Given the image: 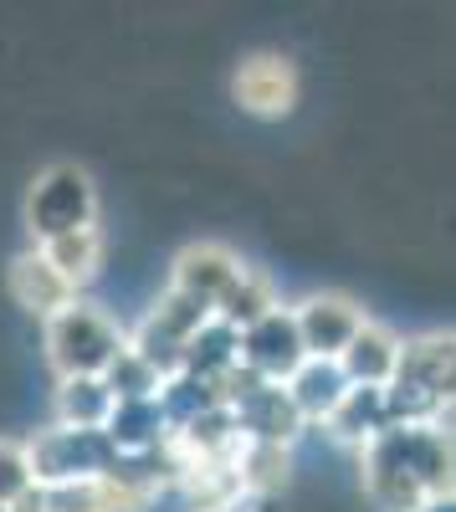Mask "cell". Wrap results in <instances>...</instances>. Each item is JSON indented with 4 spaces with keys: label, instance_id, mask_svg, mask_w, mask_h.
I'll return each mask as SVG.
<instances>
[{
    "label": "cell",
    "instance_id": "6da1fadb",
    "mask_svg": "<svg viewBox=\"0 0 456 512\" xmlns=\"http://www.w3.org/2000/svg\"><path fill=\"white\" fill-rule=\"evenodd\" d=\"M359 482L375 512H421L431 502H451V431L390 425L359 451Z\"/></svg>",
    "mask_w": 456,
    "mask_h": 512
},
{
    "label": "cell",
    "instance_id": "7a4b0ae2",
    "mask_svg": "<svg viewBox=\"0 0 456 512\" xmlns=\"http://www.w3.org/2000/svg\"><path fill=\"white\" fill-rule=\"evenodd\" d=\"M456 384V338L446 328L400 338V359L385 384L390 425H446Z\"/></svg>",
    "mask_w": 456,
    "mask_h": 512
},
{
    "label": "cell",
    "instance_id": "3957f363",
    "mask_svg": "<svg viewBox=\"0 0 456 512\" xmlns=\"http://www.w3.org/2000/svg\"><path fill=\"white\" fill-rule=\"evenodd\" d=\"M41 344H47V364L57 379H103V369L123 354V328L98 308L72 297L41 323Z\"/></svg>",
    "mask_w": 456,
    "mask_h": 512
},
{
    "label": "cell",
    "instance_id": "277c9868",
    "mask_svg": "<svg viewBox=\"0 0 456 512\" xmlns=\"http://www.w3.org/2000/svg\"><path fill=\"white\" fill-rule=\"evenodd\" d=\"M98 226V190L93 175L82 164H52L41 169L36 185L26 190V231L36 246H47L57 236Z\"/></svg>",
    "mask_w": 456,
    "mask_h": 512
},
{
    "label": "cell",
    "instance_id": "5b68a950",
    "mask_svg": "<svg viewBox=\"0 0 456 512\" xmlns=\"http://www.w3.org/2000/svg\"><path fill=\"white\" fill-rule=\"evenodd\" d=\"M26 446V466L36 487H62V482H98L113 466V446L103 431H67V425H47Z\"/></svg>",
    "mask_w": 456,
    "mask_h": 512
},
{
    "label": "cell",
    "instance_id": "8992f818",
    "mask_svg": "<svg viewBox=\"0 0 456 512\" xmlns=\"http://www.w3.org/2000/svg\"><path fill=\"white\" fill-rule=\"evenodd\" d=\"M211 318L200 303H190L185 292H164L159 303L139 318V328L134 333H123V344H129L159 379H170V374H180V354H185V344H190V333Z\"/></svg>",
    "mask_w": 456,
    "mask_h": 512
},
{
    "label": "cell",
    "instance_id": "52a82bcc",
    "mask_svg": "<svg viewBox=\"0 0 456 512\" xmlns=\"http://www.w3.org/2000/svg\"><path fill=\"white\" fill-rule=\"evenodd\" d=\"M298 67L282 52H252L231 72V98L252 118H287L298 108Z\"/></svg>",
    "mask_w": 456,
    "mask_h": 512
},
{
    "label": "cell",
    "instance_id": "ba28073f",
    "mask_svg": "<svg viewBox=\"0 0 456 512\" xmlns=\"http://www.w3.org/2000/svg\"><path fill=\"white\" fill-rule=\"evenodd\" d=\"M303 338L293 323V308H272L267 318H257L252 328H241V364L252 369L262 384H287L303 364Z\"/></svg>",
    "mask_w": 456,
    "mask_h": 512
},
{
    "label": "cell",
    "instance_id": "9c48e42d",
    "mask_svg": "<svg viewBox=\"0 0 456 512\" xmlns=\"http://www.w3.org/2000/svg\"><path fill=\"white\" fill-rule=\"evenodd\" d=\"M293 323L308 359H339L349 349V338L364 328V308L349 292H313L293 308Z\"/></svg>",
    "mask_w": 456,
    "mask_h": 512
},
{
    "label": "cell",
    "instance_id": "30bf717a",
    "mask_svg": "<svg viewBox=\"0 0 456 512\" xmlns=\"http://www.w3.org/2000/svg\"><path fill=\"white\" fill-rule=\"evenodd\" d=\"M241 272H246V262H241L231 246H221V241H195V246H185V251L175 256L170 287L185 292L190 303H200L205 313H216V303L236 287Z\"/></svg>",
    "mask_w": 456,
    "mask_h": 512
},
{
    "label": "cell",
    "instance_id": "8fae6325",
    "mask_svg": "<svg viewBox=\"0 0 456 512\" xmlns=\"http://www.w3.org/2000/svg\"><path fill=\"white\" fill-rule=\"evenodd\" d=\"M231 415H236L241 441H262V446H293L308 431L282 384H262V390H252L241 405H231Z\"/></svg>",
    "mask_w": 456,
    "mask_h": 512
},
{
    "label": "cell",
    "instance_id": "7c38bea8",
    "mask_svg": "<svg viewBox=\"0 0 456 512\" xmlns=\"http://www.w3.org/2000/svg\"><path fill=\"white\" fill-rule=\"evenodd\" d=\"M6 287H11V303L21 308V313H31V318H41L47 323L57 308H67L72 303V287L57 277V267L47 262V256H41L36 246L31 251H21L16 262H11V272H6Z\"/></svg>",
    "mask_w": 456,
    "mask_h": 512
},
{
    "label": "cell",
    "instance_id": "4fadbf2b",
    "mask_svg": "<svg viewBox=\"0 0 456 512\" xmlns=\"http://www.w3.org/2000/svg\"><path fill=\"white\" fill-rule=\"evenodd\" d=\"M395 359H400V333H390L385 323L364 318V328L349 338V349L339 354V369L349 384H364V390H385L390 374H395Z\"/></svg>",
    "mask_w": 456,
    "mask_h": 512
},
{
    "label": "cell",
    "instance_id": "5bb4252c",
    "mask_svg": "<svg viewBox=\"0 0 456 512\" xmlns=\"http://www.w3.org/2000/svg\"><path fill=\"white\" fill-rule=\"evenodd\" d=\"M287 400H293V410L303 415V425H323L328 415H334V405L344 400L349 379L339 369V359H303L298 374L282 384Z\"/></svg>",
    "mask_w": 456,
    "mask_h": 512
},
{
    "label": "cell",
    "instance_id": "9a60e30c",
    "mask_svg": "<svg viewBox=\"0 0 456 512\" xmlns=\"http://www.w3.org/2000/svg\"><path fill=\"white\" fill-rule=\"evenodd\" d=\"M323 431L339 446L364 451L380 431H390V410H385V390H364V384H349L344 400L334 405V415L323 420Z\"/></svg>",
    "mask_w": 456,
    "mask_h": 512
},
{
    "label": "cell",
    "instance_id": "2e32d148",
    "mask_svg": "<svg viewBox=\"0 0 456 512\" xmlns=\"http://www.w3.org/2000/svg\"><path fill=\"white\" fill-rule=\"evenodd\" d=\"M103 436L118 456H149V451H159L164 441H170L154 400H113V410L103 420Z\"/></svg>",
    "mask_w": 456,
    "mask_h": 512
},
{
    "label": "cell",
    "instance_id": "e0dca14e",
    "mask_svg": "<svg viewBox=\"0 0 456 512\" xmlns=\"http://www.w3.org/2000/svg\"><path fill=\"white\" fill-rule=\"evenodd\" d=\"M236 364H241V333L226 328L221 318H205V323L190 333L185 354H180V374L205 379V384H221Z\"/></svg>",
    "mask_w": 456,
    "mask_h": 512
},
{
    "label": "cell",
    "instance_id": "ac0fdd59",
    "mask_svg": "<svg viewBox=\"0 0 456 512\" xmlns=\"http://www.w3.org/2000/svg\"><path fill=\"white\" fill-rule=\"evenodd\" d=\"M170 446H175L180 461H236V451H241L236 415H231L226 405L205 410V415H195V420L185 425V431L170 436Z\"/></svg>",
    "mask_w": 456,
    "mask_h": 512
},
{
    "label": "cell",
    "instance_id": "d6986e66",
    "mask_svg": "<svg viewBox=\"0 0 456 512\" xmlns=\"http://www.w3.org/2000/svg\"><path fill=\"white\" fill-rule=\"evenodd\" d=\"M36 251L57 267V277H62L72 292H82V287H88V282L103 272V231H98V226L72 231V236H57V241L36 246Z\"/></svg>",
    "mask_w": 456,
    "mask_h": 512
},
{
    "label": "cell",
    "instance_id": "ffe728a7",
    "mask_svg": "<svg viewBox=\"0 0 456 512\" xmlns=\"http://www.w3.org/2000/svg\"><path fill=\"white\" fill-rule=\"evenodd\" d=\"M293 477V446H262V441H241L236 451V482L246 497H277Z\"/></svg>",
    "mask_w": 456,
    "mask_h": 512
},
{
    "label": "cell",
    "instance_id": "44dd1931",
    "mask_svg": "<svg viewBox=\"0 0 456 512\" xmlns=\"http://www.w3.org/2000/svg\"><path fill=\"white\" fill-rule=\"evenodd\" d=\"M52 405H57V425H67V431H103L113 395L103 390V379H57Z\"/></svg>",
    "mask_w": 456,
    "mask_h": 512
},
{
    "label": "cell",
    "instance_id": "7402d4cb",
    "mask_svg": "<svg viewBox=\"0 0 456 512\" xmlns=\"http://www.w3.org/2000/svg\"><path fill=\"white\" fill-rule=\"evenodd\" d=\"M154 405H159V415H164V431L175 436V431H185L195 415L216 410V405H221V390H216V384H205V379H190V374H170V379L159 384Z\"/></svg>",
    "mask_w": 456,
    "mask_h": 512
},
{
    "label": "cell",
    "instance_id": "603a6c76",
    "mask_svg": "<svg viewBox=\"0 0 456 512\" xmlns=\"http://www.w3.org/2000/svg\"><path fill=\"white\" fill-rule=\"evenodd\" d=\"M277 308V292H272V282L262 277V272H252V267H246L241 277H236V287L221 297V303H216V313L211 318H221L226 328H252L257 318H267Z\"/></svg>",
    "mask_w": 456,
    "mask_h": 512
},
{
    "label": "cell",
    "instance_id": "cb8c5ba5",
    "mask_svg": "<svg viewBox=\"0 0 456 512\" xmlns=\"http://www.w3.org/2000/svg\"><path fill=\"white\" fill-rule=\"evenodd\" d=\"M159 384H164V379H159V374H154L129 344H123V354L103 369V390H108L113 400H154V395H159Z\"/></svg>",
    "mask_w": 456,
    "mask_h": 512
},
{
    "label": "cell",
    "instance_id": "d4e9b609",
    "mask_svg": "<svg viewBox=\"0 0 456 512\" xmlns=\"http://www.w3.org/2000/svg\"><path fill=\"white\" fill-rule=\"evenodd\" d=\"M47 512H113L103 482H62V487H41Z\"/></svg>",
    "mask_w": 456,
    "mask_h": 512
},
{
    "label": "cell",
    "instance_id": "484cf974",
    "mask_svg": "<svg viewBox=\"0 0 456 512\" xmlns=\"http://www.w3.org/2000/svg\"><path fill=\"white\" fill-rule=\"evenodd\" d=\"M26 487H36L31 482V466H26V446L0 436V507H11Z\"/></svg>",
    "mask_w": 456,
    "mask_h": 512
},
{
    "label": "cell",
    "instance_id": "4316f807",
    "mask_svg": "<svg viewBox=\"0 0 456 512\" xmlns=\"http://www.w3.org/2000/svg\"><path fill=\"white\" fill-rule=\"evenodd\" d=\"M6 512H47V497H41V487H26V492H21V497L6 507Z\"/></svg>",
    "mask_w": 456,
    "mask_h": 512
},
{
    "label": "cell",
    "instance_id": "83f0119b",
    "mask_svg": "<svg viewBox=\"0 0 456 512\" xmlns=\"http://www.w3.org/2000/svg\"><path fill=\"white\" fill-rule=\"evenodd\" d=\"M421 512H456L451 502H431V507H421Z\"/></svg>",
    "mask_w": 456,
    "mask_h": 512
},
{
    "label": "cell",
    "instance_id": "f1b7e54d",
    "mask_svg": "<svg viewBox=\"0 0 456 512\" xmlns=\"http://www.w3.org/2000/svg\"><path fill=\"white\" fill-rule=\"evenodd\" d=\"M0 512H6V507H0Z\"/></svg>",
    "mask_w": 456,
    "mask_h": 512
}]
</instances>
